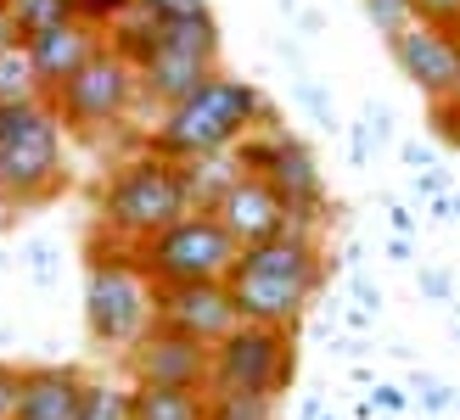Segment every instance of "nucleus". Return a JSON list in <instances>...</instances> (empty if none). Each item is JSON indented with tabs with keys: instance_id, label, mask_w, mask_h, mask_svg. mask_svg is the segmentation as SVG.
I'll return each mask as SVG.
<instances>
[{
	"instance_id": "obj_1",
	"label": "nucleus",
	"mask_w": 460,
	"mask_h": 420,
	"mask_svg": "<svg viewBox=\"0 0 460 420\" xmlns=\"http://www.w3.org/2000/svg\"><path fill=\"white\" fill-rule=\"evenodd\" d=\"M107 45H119L135 62L141 101H152L157 112L186 101L208 74H219V22H214V12L164 17V22H152L146 12H124L119 22H107Z\"/></svg>"
},
{
	"instance_id": "obj_2",
	"label": "nucleus",
	"mask_w": 460,
	"mask_h": 420,
	"mask_svg": "<svg viewBox=\"0 0 460 420\" xmlns=\"http://www.w3.org/2000/svg\"><path fill=\"white\" fill-rule=\"evenodd\" d=\"M225 286L236 297L242 319L297 331V319L309 314V302L326 286V247H320L314 230H287V236L252 241L236 252V269H230Z\"/></svg>"
},
{
	"instance_id": "obj_3",
	"label": "nucleus",
	"mask_w": 460,
	"mask_h": 420,
	"mask_svg": "<svg viewBox=\"0 0 460 420\" xmlns=\"http://www.w3.org/2000/svg\"><path fill=\"white\" fill-rule=\"evenodd\" d=\"M275 118L270 96L252 79H236V74H208L186 101L164 107V118H157V129L146 135V152L157 157H208V152H230L236 140L252 129Z\"/></svg>"
},
{
	"instance_id": "obj_4",
	"label": "nucleus",
	"mask_w": 460,
	"mask_h": 420,
	"mask_svg": "<svg viewBox=\"0 0 460 420\" xmlns=\"http://www.w3.org/2000/svg\"><path fill=\"white\" fill-rule=\"evenodd\" d=\"M186 214H191V197H186V179H180V162L157 152H135L129 162H119L96 197V230L112 247H129V252L146 247L157 230H169Z\"/></svg>"
},
{
	"instance_id": "obj_5",
	"label": "nucleus",
	"mask_w": 460,
	"mask_h": 420,
	"mask_svg": "<svg viewBox=\"0 0 460 420\" xmlns=\"http://www.w3.org/2000/svg\"><path fill=\"white\" fill-rule=\"evenodd\" d=\"M62 135L51 96L0 101V197L12 207H45L67 191Z\"/></svg>"
},
{
	"instance_id": "obj_6",
	"label": "nucleus",
	"mask_w": 460,
	"mask_h": 420,
	"mask_svg": "<svg viewBox=\"0 0 460 420\" xmlns=\"http://www.w3.org/2000/svg\"><path fill=\"white\" fill-rule=\"evenodd\" d=\"M152 297H157V286L146 280V269L135 264L129 247L107 241V252H102L96 241H90V264H84V325H90V342L112 347V354L135 347L157 325Z\"/></svg>"
},
{
	"instance_id": "obj_7",
	"label": "nucleus",
	"mask_w": 460,
	"mask_h": 420,
	"mask_svg": "<svg viewBox=\"0 0 460 420\" xmlns=\"http://www.w3.org/2000/svg\"><path fill=\"white\" fill-rule=\"evenodd\" d=\"M236 236L219 224V214L191 207L186 219L157 230L146 247H135V264L146 269L152 286H197V280H230L236 269Z\"/></svg>"
},
{
	"instance_id": "obj_8",
	"label": "nucleus",
	"mask_w": 460,
	"mask_h": 420,
	"mask_svg": "<svg viewBox=\"0 0 460 420\" xmlns=\"http://www.w3.org/2000/svg\"><path fill=\"white\" fill-rule=\"evenodd\" d=\"M51 107H57L62 129L107 135L141 107V74H135V62L119 51V45H102L62 90H51Z\"/></svg>"
},
{
	"instance_id": "obj_9",
	"label": "nucleus",
	"mask_w": 460,
	"mask_h": 420,
	"mask_svg": "<svg viewBox=\"0 0 460 420\" xmlns=\"http://www.w3.org/2000/svg\"><path fill=\"white\" fill-rule=\"evenodd\" d=\"M292 370H297L292 331L242 319L236 331L214 347L208 392H252V398H281V392L292 387Z\"/></svg>"
},
{
	"instance_id": "obj_10",
	"label": "nucleus",
	"mask_w": 460,
	"mask_h": 420,
	"mask_svg": "<svg viewBox=\"0 0 460 420\" xmlns=\"http://www.w3.org/2000/svg\"><path fill=\"white\" fill-rule=\"evenodd\" d=\"M387 57H394V67L421 90L427 107L455 96V84H460V29H444V22L416 17L404 34L387 39Z\"/></svg>"
},
{
	"instance_id": "obj_11",
	"label": "nucleus",
	"mask_w": 460,
	"mask_h": 420,
	"mask_svg": "<svg viewBox=\"0 0 460 420\" xmlns=\"http://www.w3.org/2000/svg\"><path fill=\"white\" fill-rule=\"evenodd\" d=\"M124 370H129V381L208 392L214 347L197 342V337H180V331H169V325H152V331L135 342V347H124Z\"/></svg>"
},
{
	"instance_id": "obj_12",
	"label": "nucleus",
	"mask_w": 460,
	"mask_h": 420,
	"mask_svg": "<svg viewBox=\"0 0 460 420\" xmlns=\"http://www.w3.org/2000/svg\"><path fill=\"white\" fill-rule=\"evenodd\" d=\"M152 309H157V325H169V331H180V337H197V342H208V347H219L242 325V309H236V297H230L225 280L157 286Z\"/></svg>"
},
{
	"instance_id": "obj_13",
	"label": "nucleus",
	"mask_w": 460,
	"mask_h": 420,
	"mask_svg": "<svg viewBox=\"0 0 460 420\" xmlns=\"http://www.w3.org/2000/svg\"><path fill=\"white\" fill-rule=\"evenodd\" d=\"M219 224L236 236V247H252V241H270V236H287V230H297L292 207L281 202V191L264 179V174H236L230 179V191L214 202Z\"/></svg>"
},
{
	"instance_id": "obj_14",
	"label": "nucleus",
	"mask_w": 460,
	"mask_h": 420,
	"mask_svg": "<svg viewBox=\"0 0 460 420\" xmlns=\"http://www.w3.org/2000/svg\"><path fill=\"white\" fill-rule=\"evenodd\" d=\"M22 45H29V62H34V74H40V90L51 96V90H62L107 45V29H102V22H90V17H67V22H51V29L29 34Z\"/></svg>"
},
{
	"instance_id": "obj_15",
	"label": "nucleus",
	"mask_w": 460,
	"mask_h": 420,
	"mask_svg": "<svg viewBox=\"0 0 460 420\" xmlns=\"http://www.w3.org/2000/svg\"><path fill=\"white\" fill-rule=\"evenodd\" d=\"M264 179H270L275 191H281V202L292 207L297 230H314L320 219H326V207H332V202H326V174H320L314 152H309L297 135H281V146H275Z\"/></svg>"
},
{
	"instance_id": "obj_16",
	"label": "nucleus",
	"mask_w": 460,
	"mask_h": 420,
	"mask_svg": "<svg viewBox=\"0 0 460 420\" xmlns=\"http://www.w3.org/2000/svg\"><path fill=\"white\" fill-rule=\"evenodd\" d=\"M84 376L74 364H22V404L17 420H79Z\"/></svg>"
},
{
	"instance_id": "obj_17",
	"label": "nucleus",
	"mask_w": 460,
	"mask_h": 420,
	"mask_svg": "<svg viewBox=\"0 0 460 420\" xmlns=\"http://www.w3.org/2000/svg\"><path fill=\"white\" fill-rule=\"evenodd\" d=\"M129 420H208V392L135 381L129 387Z\"/></svg>"
},
{
	"instance_id": "obj_18",
	"label": "nucleus",
	"mask_w": 460,
	"mask_h": 420,
	"mask_svg": "<svg viewBox=\"0 0 460 420\" xmlns=\"http://www.w3.org/2000/svg\"><path fill=\"white\" fill-rule=\"evenodd\" d=\"M242 174L236 152H208V157H180V179H186V197L191 207H202V214H214V202L230 191V179Z\"/></svg>"
},
{
	"instance_id": "obj_19",
	"label": "nucleus",
	"mask_w": 460,
	"mask_h": 420,
	"mask_svg": "<svg viewBox=\"0 0 460 420\" xmlns=\"http://www.w3.org/2000/svg\"><path fill=\"white\" fill-rule=\"evenodd\" d=\"M29 96H45V90H40V74L29 62V45L17 39L0 51V101H29Z\"/></svg>"
},
{
	"instance_id": "obj_20",
	"label": "nucleus",
	"mask_w": 460,
	"mask_h": 420,
	"mask_svg": "<svg viewBox=\"0 0 460 420\" xmlns=\"http://www.w3.org/2000/svg\"><path fill=\"white\" fill-rule=\"evenodd\" d=\"M6 17L17 22V34L29 39L40 29H51V22L79 17V0H6Z\"/></svg>"
},
{
	"instance_id": "obj_21",
	"label": "nucleus",
	"mask_w": 460,
	"mask_h": 420,
	"mask_svg": "<svg viewBox=\"0 0 460 420\" xmlns=\"http://www.w3.org/2000/svg\"><path fill=\"white\" fill-rule=\"evenodd\" d=\"M292 101L309 112V124H314V129H326V135H332V129H342V124H337V101H332V90L320 84V79L297 74V79H292Z\"/></svg>"
},
{
	"instance_id": "obj_22",
	"label": "nucleus",
	"mask_w": 460,
	"mask_h": 420,
	"mask_svg": "<svg viewBox=\"0 0 460 420\" xmlns=\"http://www.w3.org/2000/svg\"><path fill=\"white\" fill-rule=\"evenodd\" d=\"M208 420H275V398H252V392H208Z\"/></svg>"
},
{
	"instance_id": "obj_23",
	"label": "nucleus",
	"mask_w": 460,
	"mask_h": 420,
	"mask_svg": "<svg viewBox=\"0 0 460 420\" xmlns=\"http://www.w3.org/2000/svg\"><path fill=\"white\" fill-rule=\"evenodd\" d=\"M359 12L371 17V29H376V39L387 45L394 34H404L410 22H416V0H359Z\"/></svg>"
},
{
	"instance_id": "obj_24",
	"label": "nucleus",
	"mask_w": 460,
	"mask_h": 420,
	"mask_svg": "<svg viewBox=\"0 0 460 420\" xmlns=\"http://www.w3.org/2000/svg\"><path fill=\"white\" fill-rule=\"evenodd\" d=\"M79 420H129V387L84 381V409H79Z\"/></svg>"
},
{
	"instance_id": "obj_25",
	"label": "nucleus",
	"mask_w": 460,
	"mask_h": 420,
	"mask_svg": "<svg viewBox=\"0 0 460 420\" xmlns=\"http://www.w3.org/2000/svg\"><path fill=\"white\" fill-rule=\"evenodd\" d=\"M22 258H29L34 286H51V280H57V247L51 241H29V247H22Z\"/></svg>"
},
{
	"instance_id": "obj_26",
	"label": "nucleus",
	"mask_w": 460,
	"mask_h": 420,
	"mask_svg": "<svg viewBox=\"0 0 460 420\" xmlns=\"http://www.w3.org/2000/svg\"><path fill=\"white\" fill-rule=\"evenodd\" d=\"M17 404H22V364L0 359V420H17Z\"/></svg>"
},
{
	"instance_id": "obj_27",
	"label": "nucleus",
	"mask_w": 460,
	"mask_h": 420,
	"mask_svg": "<svg viewBox=\"0 0 460 420\" xmlns=\"http://www.w3.org/2000/svg\"><path fill=\"white\" fill-rule=\"evenodd\" d=\"M135 12H146L152 22H164V17H191V12H208V0H135Z\"/></svg>"
},
{
	"instance_id": "obj_28",
	"label": "nucleus",
	"mask_w": 460,
	"mask_h": 420,
	"mask_svg": "<svg viewBox=\"0 0 460 420\" xmlns=\"http://www.w3.org/2000/svg\"><path fill=\"white\" fill-rule=\"evenodd\" d=\"M124 12H135V0H79V17H90V22H119Z\"/></svg>"
},
{
	"instance_id": "obj_29",
	"label": "nucleus",
	"mask_w": 460,
	"mask_h": 420,
	"mask_svg": "<svg viewBox=\"0 0 460 420\" xmlns=\"http://www.w3.org/2000/svg\"><path fill=\"white\" fill-rule=\"evenodd\" d=\"M359 124L371 129V140H376V146H387V135H394V112H387L382 101H365V112H359Z\"/></svg>"
},
{
	"instance_id": "obj_30",
	"label": "nucleus",
	"mask_w": 460,
	"mask_h": 420,
	"mask_svg": "<svg viewBox=\"0 0 460 420\" xmlns=\"http://www.w3.org/2000/svg\"><path fill=\"white\" fill-rule=\"evenodd\" d=\"M416 17L444 22V29H460V0H416Z\"/></svg>"
},
{
	"instance_id": "obj_31",
	"label": "nucleus",
	"mask_w": 460,
	"mask_h": 420,
	"mask_svg": "<svg viewBox=\"0 0 460 420\" xmlns=\"http://www.w3.org/2000/svg\"><path fill=\"white\" fill-rule=\"evenodd\" d=\"M432 219H438V224L460 219V197H455V191H438V197H432Z\"/></svg>"
},
{
	"instance_id": "obj_32",
	"label": "nucleus",
	"mask_w": 460,
	"mask_h": 420,
	"mask_svg": "<svg viewBox=\"0 0 460 420\" xmlns=\"http://www.w3.org/2000/svg\"><path fill=\"white\" fill-rule=\"evenodd\" d=\"M438 191H449V179L432 174V169H421V174H416V197H438Z\"/></svg>"
},
{
	"instance_id": "obj_33",
	"label": "nucleus",
	"mask_w": 460,
	"mask_h": 420,
	"mask_svg": "<svg viewBox=\"0 0 460 420\" xmlns=\"http://www.w3.org/2000/svg\"><path fill=\"white\" fill-rule=\"evenodd\" d=\"M421 292L444 302V297H449V275H444V269H427V275H421Z\"/></svg>"
},
{
	"instance_id": "obj_34",
	"label": "nucleus",
	"mask_w": 460,
	"mask_h": 420,
	"mask_svg": "<svg viewBox=\"0 0 460 420\" xmlns=\"http://www.w3.org/2000/svg\"><path fill=\"white\" fill-rule=\"evenodd\" d=\"M354 297L365 302V309H376V302H382V292L371 286V280H359V275H354Z\"/></svg>"
},
{
	"instance_id": "obj_35",
	"label": "nucleus",
	"mask_w": 460,
	"mask_h": 420,
	"mask_svg": "<svg viewBox=\"0 0 460 420\" xmlns=\"http://www.w3.org/2000/svg\"><path fill=\"white\" fill-rule=\"evenodd\" d=\"M22 34H17V22L6 17V6H0V51H6V45H17Z\"/></svg>"
},
{
	"instance_id": "obj_36",
	"label": "nucleus",
	"mask_w": 460,
	"mask_h": 420,
	"mask_svg": "<svg viewBox=\"0 0 460 420\" xmlns=\"http://www.w3.org/2000/svg\"><path fill=\"white\" fill-rule=\"evenodd\" d=\"M297 29H304V34L314 39L320 29H326V17H320V12H297Z\"/></svg>"
},
{
	"instance_id": "obj_37",
	"label": "nucleus",
	"mask_w": 460,
	"mask_h": 420,
	"mask_svg": "<svg viewBox=\"0 0 460 420\" xmlns=\"http://www.w3.org/2000/svg\"><path fill=\"white\" fill-rule=\"evenodd\" d=\"M387 214H394V230H399V236H410V224H416V219H410V207H399V202H394Z\"/></svg>"
},
{
	"instance_id": "obj_38",
	"label": "nucleus",
	"mask_w": 460,
	"mask_h": 420,
	"mask_svg": "<svg viewBox=\"0 0 460 420\" xmlns=\"http://www.w3.org/2000/svg\"><path fill=\"white\" fill-rule=\"evenodd\" d=\"M376 404H382V409H399V404H404V392H394V387H376Z\"/></svg>"
},
{
	"instance_id": "obj_39",
	"label": "nucleus",
	"mask_w": 460,
	"mask_h": 420,
	"mask_svg": "<svg viewBox=\"0 0 460 420\" xmlns=\"http://www.w3.org/2000/svg\"><path fill=\"white\" fill-rule=\"evenodd\" d=\"M297 415H304V420H320V415H326V404H320V398H304V409H297Z\"/></svg>"
},
{
	"instance_id": "obj_40",
	"label": "nucleus",
	"mask_w": 460,
	"mask_h": 420,
	"mask_svg": "<svg viewBox=\"0 0 460 420\" xmlns=\"http://www.w3.org/2000/svg\"><path fill=\"white\" fill-rule=\"evenodd\" d=\"M12 214H17V207H12L6 197H0V236H6V230H12Z\"/></svg>"
},
{
	"instance_id": "obj_41",
	"label": "nucleus",
	"mask_w": 460,
	"mask_h": 420,
	"mask_svg": "<svg viewBox=\"0 0 460 420\" xmlns=\"http://www.w3.org/2000/svg\"><path fill=\"white\" fill-rule=\"evenodd\" d=\"M275 6H281L287 17H297V0H275Z\"/></svg>"
},
{
	"instance_id": "obj_42",
	"label": "nucleus",
	"mask_w": 460,
	"mask_h": 420,
	"mask_svg": "<svg viewBox=\"0 0 460 420\" xmlns=\"http://www.w3.org/2000/svg\"><path fill=\"white\" fill-rule=\"evenodd\" d=\"M320 420H342V415H332V409H326V415H320Z\"/></svg>"
},
{
	"instance_id": "obj_43",
	"label": "nucleus",
	"mask_w": 460,
	"mask_h": 420,
	"mask_svg": "<svg viewBox=\"0 0 460 420\" xmlns=\"http://www.w3.org/2000/svg\"><path fill=\"white\" fill-rule=\"evenodd\" d=\"M455 101H460V84H455Z\"/></svg>"
},
{
	"instance_id": "obj_44",
	"label": "nucleus",
	"mask_w": 460,
	"mask_h": 420,
	"mask_svg": "<svg viewBox=\"0 0 460 420\" xmlns=\"http://www.w3.org/2000/svg\"><path fill=\"white\" fill-rule=\"evenodd\" d=\"M0 6H6V0H0Z\"/></svg>"
}]
</instances>
